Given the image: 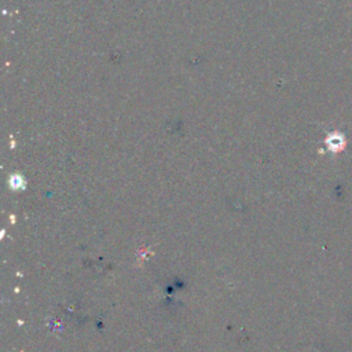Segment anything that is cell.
I'll use <instances>...</instances> for the list:
<instances>
[{
	"instance_id": "cell-1",
	"label": "cell",
	"mask_w": 352,
	"mask_h": 352,
	"mask_svg": "<svg viewBox=\"0 0 352 352\" xmlns=\"http://www.w3.org/2000/svg\"><path fill=\"white\" fill-rule=\"evenodd\" d=\"M328 143H329V146L331 147V150H340L343 145H344V140L341 136H338V135H333L331 138H329L328 140Z\"/></svg>"
}]
</instances>
